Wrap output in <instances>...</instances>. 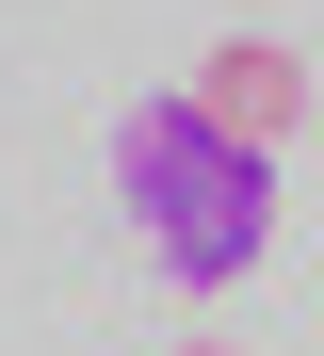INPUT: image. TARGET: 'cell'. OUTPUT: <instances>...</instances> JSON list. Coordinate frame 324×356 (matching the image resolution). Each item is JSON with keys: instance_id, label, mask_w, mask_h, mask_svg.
<instances>
[{"instance_id": "cell-3", "label": "cell", "mask_w": 324, "mask_h": 356, "mask_svg": "<svg viewBox=\"0 0 324 356\" xmlns=\"http://www.w3.org/2000/svg\"><path fill=\"white\" fill-rule=\"evenodd\" d=\"M178 356H243V340H178Z\"/></svg>"}, {"instance_id": "cell-2", "label": "cell", "mask_w": 324, "mask_h": 356, "mask_svg": "<svg viewBox=\"0 0 324 356\" xmlns=\"http://www.w3.org/2000/svg\"><path fill=\"white\" fill-rule=\"evenodd\" d=\"M194 113L243 130V146H292V130H308V65H292L276 33H227L211 65H194Z\"/></svg>"}, {"instance_id": "cell-1", "label": "cell", "mask_w": 324, "mask_h": 356, "mask_svg": "<svg viewBox=\"0 0 324 356\" xmlns=\"http://www.w3.org/2000/svg\"><path fill=\"white\" fill-rule=\"evenodd\" d=\"M114 195H130V243H146L178 291H227V275H259V243H276V146L211 130L194 81L114 113Z\"/></svg>"}]
</instances>
